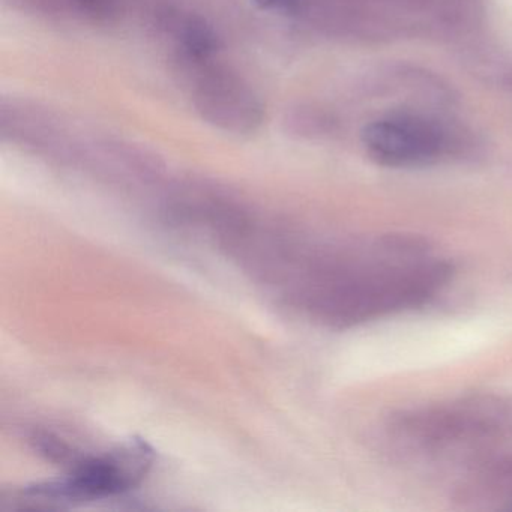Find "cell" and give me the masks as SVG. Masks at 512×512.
Here are the masks:
<instances>
[{
	"label": "cell",
	"instance_id": "5b68a950",
	"mask_svg": "<svg viewBox=\"0 0 512 512\" xmlns=\"http://www.w3.org/2000/svg\"><path fill=\"white\" fill-rule=\"evenodd\" d=\"M76 4L95 17L109 16L113 11V0H76Z\"/></svg>",
	"mask_w": 512,
	"mask_h": 512
},
{
	"label": "cell",
	"instance_id": "6da1fadb",
	"mask_svg": "<svg viewBox=\"0 0 512 512\" xmlns=\"http://www.w3.org/2000/svg\"><path fill=\"white\" fill-rule=\"evenodd\" d=\"M152 461L154 451L142 440H133L101 457L77 460L67 479L26 488L20 500L32 503V508H61L67 502L116 496L136 487Z\"/></svg>",
	"mask_w": 512,
	"mask_h": 512
},
{
	"label": "cell",
	"instance_id": "3957f363",
	"mask_svg": "<svg viewBox=\"0 0 512 512\" xmlns=\"http://www.w3.org/2000/svg\"><path fill=\"white\" fill-rule=\"evenodd\" d=\"M194 101L205 121L229 133H254L263 121V107L254 92L223 71L203 73Z\"/></svg>",
	"mask_w": 512,
	"mask_h": 512
},
{
	"label": "cell",
	"instance_id": "8992f818",
	"mask_svg": "<svg viewBox=\"0 0 512 512\" xmlns=\"http://www.w3.org/2000/svg\"><path fill=\"white\" fill-rule=\"evenodd\" d=\"M263 10L275 11V13L292 14L298 11L301 0H256Z\"/></svg>",
	"mask_w": 512,
	"mask_h": 512
},
{
	"label": "cell",
	"instance_id": "7a4b0ae2",
	"mask_svg": "<svg viewBox=\"0 0 512 512\" xmlns=\"http://www.w3.org/2000/svg\"><path fill=\"white\" fill-rule=\"evenodd\" d=\"M364 142L371 157L394 167L433 163L451 148L449 133L442 125L413 115L373 122L365 128Z\"/></svg>",
	"mask_w": 512,
	"mask_h": 512
},
{
	"label": "cell",
	"instance_id": "277c9868",
	"mask_svg": "<svg viewBox=\"0 0 512 512\" xmlns=\"http://www.w3.org/2000/svg\"><path fill=\"white\" fill-rule=\"evenodd\" d=\"M184 49L194 59H206L217 49V37L202 20L187 19L178 26Z\"/></svg>",
	"mask_w": 512,
	"mask_h": 512
}]
</instances>
